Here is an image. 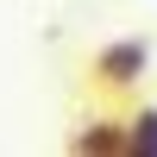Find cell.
I'll use <instances>...</instances> for the list:
<instances>
[{"label":"cell","instance_id":"1","mask_svg":"<svg viewBox=\"0 0 157 157\" xmlns=\"http://www.w3.org/2000/svg\"><path fill=\"white\" fill-rule=\"evenodd\" d=\"M145 69H151V38H107V44L88 57V75H94L101 88H113V94L138 88Z\"/></svg>","mask_w":157,"mask_h":157},{"label":"cell","instance_id":"2","mask_svg":"<svg viewBox=\"0 0 157 157\" xmlns=\"http://www.w3.org/2000/svg\"><path fill=\"white\" fill-rule=\"evenodd\" d=\"M75 157H126V120H113V113H94V120L75 126L69 138Z\"/></svg>","mask_w":157,"mask_h":157},{"label":"cell","instance_id":"3","mask_svg":"<svg viewBox=\"0 0 157 157\" xmlns=\"http://www.w3.org/2000/svg\"><path fill=\"white\" fill-rule=\"evenodd\" d=\"M126 157H157V107L126 113Z\"/></svg>","mask_w":157,"mask_h":157}]
</instances>
